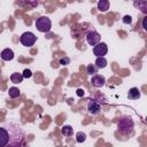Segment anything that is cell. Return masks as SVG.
Segmentation results:
<instances>
[{
	"instance_id": "obj_16",
	"label": "cell",
	"mask_w": 147,
	"mask_h": 147,
	"mask_svg": "<svg viewBox=\"0 0 147 147\" xmlns=\"http://www.w3.org/2000/svg\"><path fill=\"white\" fill-rule=\"evenodd\" d=\"M109 1L108 0H100L98 2V9L100 11H107L109 9Z\"/></svg>"
},
{
	"instance_id": "obj_7",
	"label": "cell",
	"mask_w": 147,
	"mask_h": 147,
	"mask_svg": "<svg viewBox=\"0 0 147 147\" xmlns=\"http://www.w3.org/2000/svg\"><path fill=\"white\" fill-rule=\"evenodd\" d=\"M100 40H101V37L95 30H91L86 33V41L91 46H95L96 44L100 42Z\"/></svg>"
},
{
	"instance_id": "obj_2",
	"label": "cell",
	"mask_w": 147,
	"mask_h": 147,
	"mask_svg": "<svg viewBox=\"0 0 147 147\" xmlns=\"http://www.w3.org/2000/svg\"><path fill=\"white\" fill-rule=\"evenodd\" d=\"M117 130L122 136H131L134 130L133 119L127 115H123L117 123Z\"/></svg>"
},
{
	"instance_id": "obj_20",
	"label": "cell",
	"mask_w": 147,
	"mask_h": 147,
	"mask_svg": "<svg viewBox=\"0 0 147 147\" xmlns=\"http://www.w3.org/2000/svg\"><path fill=\"white\" fill-rule=\"evenodd\" d=\"M69 63H70V59L68 56H64V57L60 59V64L61 65H68Z\"/></svg>"
},
{
	"instance_id": "obj_4",
	"label": "cell",
	"mask_w": 147,
	"mask_h": 147,
	"mask_svg": "<svg viewBox=\"0 0 147 147\" xmlns=\"http://www.w3.org/2000/svg\"><path fill=\"white\" fill-rule=\"evenodd\" d=\"M20 41H21V44H22L23 46L30 47V46H33V45H34V42L37 41V37H36V34H34L33 32L26 31V32H24V33L21 34Z\"/></svg>"
},
{
	"instance_id": "obj_21",
	"label": "cell",
	"mask_w": 147,
	"mask_h": 147,
	"mask_svg": "<svg viewBox=\"0 0 147 147\" xmlns=\"http://www.w3.org/2000/svg\"><path fill=\"white\" fill-rule=\"evenodd\" d=\"M122 21H123V23H125V24H131V23H132V17H131L130 15H125Z\"/></svg>"
},
{
	"instance_id": "obj_22",
	"label": "cell",
	"mask_w": 147,
	"mask_h": 147,
	"mask_svg": "<svg viewBox=\"0 0 147 147\" xmlns=\"http://www.w3.org/2000/svg\"><path fill=\"white\" fill-rule=\"evenodd\" d=\"M146 21H147V17H144V21H142V28H144V30H147L146 29Z\"/></svg>"
},
{
	"instance_id": "obj_17",
	"label": "cell",
	"mask_w": 147,
	"mask_h": 147,
	"mask_svg": "<svg viewBox=\"0 0 147 147\" xmlns=\"http://www.w3.org/2000/svg\"><path fill=\"white\" fill-rule=\"evenodd\" d=\"M86 70H87V74L88 75H95V74H98V68L94 65V64H92V63H90V64H87V67H86Z\"/></svg>"
},
{
	"instance_id": "obj_3",
	"label": "cell",
	"mask_w": 147,
	"mask_h": 147,
	"mask_svg": "<svg viewBox=\"0 0 147 147\" xmlns=\"http://www.w3.org/2000/svg\"><path fill=\"white\" fill-rule=\"evenodd\" d=\"M52 28V21L49 17L47 16H40L39 18H37L36 21V29L39 31V32H42V33H46L51 30Z\"/></svg>"
},
{
	"instance_id": "obj_5",
	"label": "cell",
	"mask_w": 147,
	"mask_h": 147,
	"mask_svg": "<svg viewBox=\"0 0 147 147\" xmlns=\"http://www.w3.org/2000/svg\"><path fill=\"white\" fill-rule=\"evenodd\" d=\"M87 110L91 115H98L101 111V105L95 99H90L87 102Z\"/></svg>"
},
{
	"instance_id": "obj_10",
	"label": "cell",
	"mask_w": 147,
	"mask_h": 147,
	"mask_svg": "<svg viewBox=\"0 0 147 147\" xmlns=\"http://www.w3.org/2000/svg\"><path fill=\"white\" fill-rule=\"evenodd\" d=\"M0 57L3 61H11L14 59V52L10 48H5L3 51H1L0 53Z\"/></svg>"
},
{
	"instance_id": "obj_9",
	"label": "cell",
	"mask_w": 147,
	"mask_h": 147,
	"mask_svg": "<svg viewBox=\"0 0 147 147\" xmlns=\"http://www.w3.org/2000/svg\"><path fill=\"white\" fill-rule=\"evenodd\" d=\"M8 146V131L5 125H0V147Z\"/></svg>"
},
{
	"instance_id": "obj_6",
	"label": "cell",
	"mask_w": 147,
	"mask_h": 147,
	"mask_svg": "<svg viewBox=\"0 0 147 147\" xmlns=\"http://www.w3.org/2000/svg\"><path fill=\"white\" fill-rule=\"evenodd\" d=\"M108 52V47H107V44L106 42H99L96 44L95 46H93V54L96 56V57H105V55L107 54Z\"/></svg>"
},
{
	"instance_id": "obj_13",
	"label": "cell",
	"mask_w": 147,
	"mask_h": 147,
	"mask_svg": "<svg viewBox=\"0 0 147 147\" xmlns=\"http://www.w3.org/2000/svg\"><path fill=\"white\" fill-rule=\"evenodd\" d=\"M107 64H108V62H107V60L105 57H96L95 63H94V65L98 69H105L107 67Z\"/></svg>"
},
{
	"instance_id": "obj_19",
	"label": "cell",
	"mask_w": 147,
	"mask_h": 147,
	"mask_svg": "<svg viewBox=\"0 0 147 147\" xmlns=\"http://www.w3.org/2000/svg\"><path fill=\"white\" fill-rule=\"evenodd\" d=\"M22 76H23V78H31L32 71H31L30 69H24L23 72H22Z\"/></svg>"
},
{
	"instance_id": "obj_18",
	"label": "cell",
	"mask_w": 147,
	"mask_h": 147,
	"mask_svg": "<svg viewBox=\"0 0 147 147\" xmlns=\"http://www.w3.org/2000/svg\"><path fill=\"white\" fill-rule=\"evenodd\" d=\"M85 140H86V134L84 132L79 131V132L76 133V141L77 142H84Z\"/></svg>"
},
{
	"instance_id": "obj_1",
	"label": "cell",
	"mask_w": 147,
	"mask_h": 147,
	"mask_svg": "<svg viewBox=\"0 0 147 147\" xmlns=\"http://www.w3.org/2000/svg\"><path fill=\"white\" fill-rule=\"evenodd\" d=\"M8 131L7 147H23L25 145V133L22 126L17 123H3Z\"/></svg>"
},
{
	"instance_id": "obj_14",
	"label": "cell",
	"mask_w": 147,
	"mask_h": 147,
	"mask_svg": "<svg viewBox=\"0 0 147 147\" xmlns=\"http://www.w3.org/2000/svg\"><path fill=\"white\" fill-rule=\"evenodd\" d=\"M8 95H9V98H11V99H16V98H18V96L21 95V91H20L17 87H15V86L9 87V90H8Z\"/></svg>"
},
{
	"instance_id": "obj_12",
	"label": "cell",
	"mask_w": 147,
	"mask_h": 147,
	"mask_svg": "<svg viewBox=\"0 0 147 147\" xmlns=\"http://www.w3.org/2000/svg\"><path fill=\"white\" fill-rule=\"evenodd\" d=\"M23 79L24 78H23V76H22L21 72H13L10 75V82L14 83V84H20V83L23 82Z\"/></svg>"
},
{
	"instance_id": "obj_23",
	"label": "cell",
	"mask_w": 147,
	"mask_h": 147,
	"mask_svg": "<svg viewBox=\"0 0 147 147\" xmlns=\"http://www.w3.org/2000/svg\"><path fill=\"white\" fill-rule=\"evenodd\" d=\"M77 94H78L79 96H80V95H84V90H80V88L77 90Z\"/></svg>"
},
{
	"instance_id": "obj_11",
	"label": "cell",
	"mask_w": 147,
	"mask_h": 147,
	"mask_svg": "<svg viewBox=\"0 0 147 147\" xmlns=\"http://www.w3.org/2000/svg\"><path fill=\"white\" fill-rule=\"evenodd\" d=\"M140 95H141V93H140V91H139L138 87H132L127 92V98L130 100H138L140 98Z\"/></svg>"
},
{
	"instance_id": "obj_15",
	"label": "cell",
	"mask_w": 147,
	"mask_h": 147,
	"mask_svg": "<svg viewBox=\"0 0 147 147\" xmlns=\"http://www.w3.org/2000/svg\"><path fill=\"white\" fill-rule=\"evenodd\" d=\"M61 133L64 137H71L74 134V129L70 125H64V126L61 127Z\"/></svg>"
},
{
	"instance_id": "obj_8",
	"label": "cell",
	"mask_w": 147,
	"mask_h": 147,
	"mask_svg": "<svg viewBox=\"0 0 147 147\" xmlns=\"http://www.w3.org/2000/svg\"><path fill=\"white\" fill-rule=\"evenodd\" d=\"M106 83V78L102 76V75H99V74H95L92 76L91 78V84L94 86V87H102Z\"/></svg>"
}]
</instances>
